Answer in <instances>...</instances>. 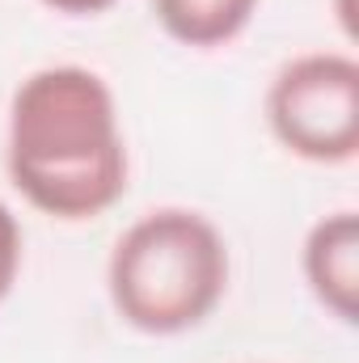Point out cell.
Returning a JSON list of instances; mask_svg holds the SVG:
<instances>
[{
    "instance_id": "obj_3",
    "label": "cell",
    "mask_w": 359,
    "mask_h": 363,
    "mask_svg": "<svg viewBox=\"0 0 359 363\" xmlns=\"http://www.w3.org/2000/svg\"><path fill=\"white\" fill-rule=\"evenodd\" d=\"M270 135L300 161L347 165L359 152V64L347 51H304L267 89Z\"/></svg>"
},
{
    "instance_id": "obj_4",
    "label": "cell",
    "mask_w": 359,
    "mask_h": 363,
    "mask_svg": "<svg viewBox=\"0 0 359 363\" xmlns=\"http://www.w3.org/2000/svg\"><path fill=\"white\" fill-rule=\"evenodd\" d=\"M300 271L313 300L343 325L359 321V216L351 207L321 216L300 250Z\"/></svg>"
},
{
    "instance_id": "obj_6",
    "label": "cell",
    "mask_w": 359,
    "mask_h": 363,
    "mask_svg": "<svg viewBox=\"0 0 359 363\" xmlns=\"http://www.w3.org/2000/svg\"><path fill=\"white\" fill-rule=\"evenodd\" d=\"M17 271H21V224H17L13 207L0 199V304L9 300Z\"/></svg>"
},
{
    "instance_id": "obj_2",
    "label": "cell",
    "mask_w": 359,
    "mask_h": 363,
    "mask_svg": "<svg viewBox=\"0 0 359 363\" xmlns=\"http://www.w3.org/2000/svg\"><path fill=\"white\" fill-rule=\"evenodd\" d=\"M228 271V245L203 211L157 207L118 233L106 262V291L131 330L174 338L220 308Z\"/></svg>"
},
{
    "instance_id": "obj_7",
    "label": "cell",
    "mask_w": 359,
    "mask_h": 363,
    "mask_svg": "<svg viewBox=\"0 0 359 363\" xmlns=\"http://www.w3.org/2000/svg\"><path fill=\"white\" fill-rule=\"evenodd\" d=\"M43 4L55 9V13H64V17H93V13H106L118 0H43Z\"/></svg>"
},
{
    "instance_id": "obj_1",
    "label": "cell",
    "mask_w": 359,
    "mask_h": 363,
    "mask_svg": "<svg viewBox=\"0 0 359 363\" xmlns=\"http://www.w3.org/2000/svg\"><path fill=\"white\" fill-rule=\"evenodd\" d=\"M4 169L43 216L97 220L127 194V140L110 85L81 64L30 72L9 101Z\"/></svg>"
},
{
    "instance_id": "obj_5",
    "label": "cell",
    "mask_w": 359,
    "mask_h": 363,
    "mask_svg": "<svg viewBox=\"0 0 359 363\" xmlns=\"http://www.w3.org/2000/svg\"><path fill=\"white\" fill-rule=\"evenodd\" d=\"M263 0H153L161 30L182 47H224L245 34Z\"/></svg>"
}]
</instances>
